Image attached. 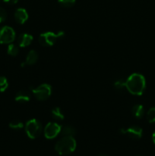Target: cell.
<instances>
[{
    "label": "cell",
    "instance_id": "10",
    "mask_svg": "<svg viewBox=\"0 0 155 156\" xmlns=\"http://www.w3.org/2000/svg\"><path fill=\"white\" fill-rule=\"evenodd\" d=\"M33 36L29 34H22L18 37V44L21 47H26L33 41Z\"/></svg>",
    "mask_w": 155,
    "mask_h": 156
},
{
    "label": "cell",
    "instance_id": "3",
    "mask_svg": "<svg viewBox=\"0 0 155 156\" xmlns=\"http://www.w3.org/2000/svg\"><path fill=\"white\" fill-rule=\"evenodd\" d=\"M65 33L63 31H59L57 33L51 31L45 32L40 35L38 41L43 47H51L56 44L58 40L63 37Z\"/></svg>",
    "mask_w": 155,
    "mask_h": 156
},
{
    "label": "cell",
    "instance_id": "13",
    "mask_svg": "<svg viewBox=\"0 0 155 156\" xmlns=\"http://www.w3.org/2000/svg\"><path fill=\"white\" fill-rule=\"evenodd\" d=\"M132 115L137 119H140L144 116V107L141 105H135V106L132 107Z\"/></svg>",
    "mask_w": 155,
    "mask_h": 156
},
{
    "label": "cell",
    "instance_id": "4",
    "mask_svg": "<svg viewBox=\"0 0 155 156\" xmlns=\"http://www.w3.org/2000/svg\"><path fill=\"white\" fill-rule=\"evenodd\" d=\"M42 124L36 119H31L25 125V132L27 136L31 140L39 137L42 133Z\"/></svg>",
    "mask_w": 155,
    "mask_h": 156
},
{
    "label": "cell",
    "instance_id": "22",
    "mask_svg": "<svg viewBox=\"0 0 155 156\" xmlns=\"http://www.w3.org/2000/svg\"><path fill=\"white\" fill-rule=\"evenodd\" d=\"M6 18H7V12L2 8H0V23L3 22L5 21Z\"/></svg>",
    "mask_w": 155,
    "mask_h": 156
},
{
    "label": "cell",
    "instance_id": "6",
    "mask_svg": "<svg viewBox=\"0 0 155 156\" xmlns=\"http://www.w3.org/2000/svg\"><path fill=\"white\" fill-rule=\"evenodd\" d=\"M15 32L12 27L9 26H3L0 27V44H10L15 41Z\"/></svg>",
    "mask_w": 155,
    "mask_h": 156
},
{
    "label": "cell",
    "instance_id": "17",
    "mask_svg": "<svg viewBox=\"0 0 155 156\" xmlns=\"http://www.w3.org/2000/svg\"><path fill=\"white\" fill-rule=\"evenodd\" d=\"M113 86L114 88L116 90H118V91H122L125 88H126V81H124L123 79H118V80H115V82H114Z\"/></svg>",
    "mask_w": 155,
    "mask_h": 156
},
{
    "label": "cell",
    "instance_id": "2",
    "mask_svg": "<svg viewBox=\"0 0 155 156\" xmlns=\"http://www.w3.org/2000/svg\"><path fill=\"white\" fill-rule=\"evenodd\" d=\"M76 149V141L73 136H64L56 143L55 150L61 155H68Z\"/></svg>",
    "mask_w": 155,
    "mask_h": 156
},
{
    "label": "cell",
    "instance_id": "18",
    "mask_svg": "<svg viewBox=\"0 0 155 156\" xmlns=\"http://www.w3.org/2000/svg\"><path fill=\"white\" fill-rule=\"evenodd\" d=\"M9 127L11 129L18 130V129H21L24 127V123L19 120H12V122L9 123Z\"/></svg>",
    "mask_w": 155,
    "mask_h": 156
},
{
    "label": "cell",
    "instance_id": "15",
    "mask_svg": "<svg viewBox=\"0 0 155 156\" xmlns=\"http://www.w3.org/2000/svg\"><path fill=\"white\" fill-rule=\"evenodd\" d=\"M52 116H53V118L56 120H64L65 117H64V114L62 113V110L59 108H55L52 110L51 111Z\"/></svg>",
    "mask_w": 155,
    "mask_h": 156
},
{
    "label": "cell",
    "instance_id": "11",
    "mask_svg": "<svg viewBox=\"0 0 155 156\" xmlns=\"http://www.w3.org/2000/svg\"><path fill=\"white\" fill-rule=\"evenodd\" d=\"M38 60V54L35 50H30L29 53H27V57H26V60L24 63L21 64V66H24V65L31 66L36 63Z\"/></svg>",
    "mask_w": 155,
    "mask_h": 156
},
{
    "label": "cell",
    "instance_id": "1",
    "mask_svg": "<svg viewBox=\"0 0 155 156\" xmlns=\"http://www.w3.org/2000/svg\"><path fill=\"white\" fill-rule=\"evenodd\" d=\"M126 89L134 95H141L146 87L144 76L139 73H133L126 81Z\"/></svg>",
    "mask_w": 155,
    "mask_h": 156
},
{
    "label": "cell",
    "instance_id": "26",
    "mask_svg": "<svg viewBox=\"0 0 155 156\" xmlns=\"http://www.w3.org/2000/svg\"><path fill=\"white\" fill-rule=\"evenodd\" d=\"M139 156H140V155H139Z\"/></svg>",
    "mask_w": 155,
    "mask_h": 156
},
{
    "label": "cell",
    "instance_id": "5",
    "mask_svg": "<svg viewBox=\"0 0 155 156\" xmlns=\"http://www.w3.org/2000/svg\"><path fill=\"white\" fill-rule=\"evenodd\" d=\"M32 93L38 101L47 100L52 94V87L49 84H43L32 89Z\"/></svg>",
    "mask_w": 155,
    "mask_h": 156
},
{
    "label": "cell",
    "instance_id": "9",
    "mask_svg": "<svg viewBox=\"0 0 155 156\" xmlns=\"http://www.w3.org/2000/svg\"><path fill=\"white\" fill-rule=\"evenodd\" d=\"M15 18L17 22L21 24H23L28 19V14H27V11L24 9L19 8V9H18L15 11Z\"/></svg>",
    "mask_w": 155,
    "mask_h": 156
},
{
    "label": "cell",
    "instance_id": "12",
    "mask_svg": "<svg viewBox=\"0 0 155 156\" xmlns=\"http://www.w3.org/2000/svg\"><path fill=\"white\" fill-rule=\"evenodd\" d=\"M15 100L16 101L19 102V103H26V102H28L30 100V93L27 91H24V90L18 91L16 94V95H15Z\"/></svg>",
    "mask_w": 155,
    "mask_h": 156
},
{
    "label": "cell",
    "instance_id": "7",
    "mask_svg": "<svg viewBox=\"0 0 155 156\" xmlns=\"http://www.w3.org/2000/svg\"><path fill=\"white\" fill-rule=\"evenodd\" d=\"M61 127L62 126L58 124L57 123L50 122V123H47L46 126L44 128V136L48 140L56 138L60 133Z\"/></svg>",
    "mask_w": 155,
    "mask_h": 156
},
{
    "label": "cell",
    "instance_id": "16",
    "mask_svg": "<svg viewBox=\"0 0 155 156\" xmlns=\"http://www.w3.org/2000/svg\"><path fill=\"white\" fill-rule=\"evenodd\" d=\"M8 54L12 56H16L19 53V48L17 45L13 44H10L8 47L7 49Z\"/></svg>",
    "mask_w": 155,
    "mask_h": 156
},
{
    "label": "cell",
    "instance_id": "8",
    "mask_svg": "<svg viewBox=\"0 0 155 156\" xmlns=\"http://www.w3.org/2000/svg\"><path fill=\"white\" fill-rule=\"evenodd\" d=\"M142 129L138 126H132L129 128H122L120 133L126 135L132 140H139L142 136Z\"/></svg>",
    "mask_w": 155,
    "mask_h": 156
},
{
    "label": "cell",
    "instance_id": "24",
    "mask_svg": "<svg viewBox=\"0 0 155 156\" xmlns=\"http://www.w3.org/2000/svg\"><path fill=\"white\" fill-rule=\"evenodd\" d=\"M152 140H153V143L155 144V131H154V133H153V135H152Z\"/></svg>",
    "mask_w": 155,
    "mask_h": 156
},
{
    "label": "cell",
    "instance_id": "20",
    "mask_svg": "<svg viewBox=\"0 0 155 156\" xmlns=\"http://www.w3.org/2000/svg\"><path fill=\"white\" fill-rule=\"evenodd\" d=\"M9 87V82L5 76H0V92H4Z\"/></svg>",
    "mask_w": 155,
    "mask_h": 156
},
{
    "label": "cell",
    "instance_id": "23",
    "mask_svg": "<svg viewBox=\"0 0 155 156\" xmlns=\"http://www.w3.org/2000/svg\"><path fill=\"white\" fill-rule=\"evenodd\" d=\"M3 1H4V2L7 3L9 5H15L18 2V0H3Z\"/></svg>",
    "mask_w": 155,
    "mask_h": 156
},
{
    "label": "cell",
    "instance_id": "14",
    "mask_svg": "<svg viewBox=\"0 0 155 156\" xmlns=\"http://www.w3.org/2000/svg\"><path fill=\"white\" fill-rule=\"evenodd\" d=\"M61 133L64 136H73L75 135L76 130L72 126L70 125H65V126L61 127Z\"/></svg>",
    "mask_w": 155,
    "mask_h": 156
},
{
    "label": "cell",
    "instance_id": "25",
    "mask_svg": "<svg viewBox=\"0 0 155 156\" xmlns=\"http://www.w3.org/2000/svg\"><path fill=\"white\" fill-rule=\"evenodd\" d=\"M98 156H107V155H105V154H100V155H99Z\"/></svg>",
    "mask_w": 155,
    "mask_h": 156
},
{
    "label": "cell",
    "instance_id": "19",
    "mask_svg": "<svg viewBox=\"0 0 155 156\" xmlns=\"http://www.w3.org/2000/svg\"><path fill=\"white\" fill-rule=\"evenodd\" d=\"M147 121L150 123H155V108H151L147 113Z\"/></svg>",
    "mask_w": 155,
    "mask_h": 156
},
{
    "label": "cell",
    "instance_id": "21",
    "mask_svg": "<svg viewBox=\"0 0 155 156\" xmlns=\"http://www.w3.org/2000/svg\"><path fill=\"white\" fill-rule=\"evenodd\" d=\"M75 1L76 0H58L59 4L65 8H69L73 6L75 3Z\"/></svg>",
    "mask_w": 155,
    "mask_h": 156
}]
</instances>
